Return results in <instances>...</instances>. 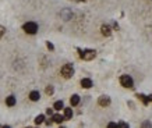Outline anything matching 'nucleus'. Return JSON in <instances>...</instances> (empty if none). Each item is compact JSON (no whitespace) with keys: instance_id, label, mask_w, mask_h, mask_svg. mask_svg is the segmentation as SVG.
Listing matches in <instances>:
<instances>
[{"instance_id":"1","label":"nucleus","mask_w":152,"mask_h":128,"mask_svg":"<svg viewBox=\"0 0 152 128\" xmlns=\"http://www.w3.org/2000/svg\"><path fill=\"white\" fill-rule=\"evenodd\" d=\"M78 50V54H80V57L81 59H84V60H92V59H95V56H96V52L94 50V49H85V50H82V49H77Z\"/></svg>"},{"instance_id":"2","label":"nucleus","mask_w":152,"mask_h":128,"mask_svg":"<svg viewBox=\"0 0 152 128\" xmlns=\"http://www.w3.org/2000/svg\"><path fill=\"white\" fill-rule=\"evenodd\" d=\"M22 29L27 32V33H29V35H35L36 32H38V24L36 22H25L24 25H22Z\"/></svg>"},{"instance_id":"3","label":"nucleus","mask_w":152,"mask_h":128,"mask_svg":"<svg viewBox=\"0 0 152 128\" xmlns=\"http://www.w3.org/2000/svg\"><path fill=\"white\" fill-rule=\"evenodd\" d=\"M74 74V67H73V64H64L63 67H62V75L64 77V78H71Z\"/></svg>"},{"instance_id":"4","label":"nucleus","mask_w":152,"mask_h":128,"mask_svg":"<svg viewBox=\"0 0 152 128\" xmlns=\"http://www.w3.org/2000/svg\"><path fill=\"white\" fill-rule=\"evenodd\" d=\"M120 84L124 86V88H134V81H133V78H131L130 75H121L120 77Z\"/></svg>"},{"instance_id":"5","label":"nucleus","mask_w":152,"mask_h":128,"mask_svg":"<svg viewBox=\"0 0 152 128\" xmlns=\"http://www.w3.org/2000/svg\"><path fill=\"white\" fill-rule=\"evenodd\" d=\"M60 15H62V18H63L64 21H68V20L73 18V11L70 10V9H64V10H62Z\"/></svg>"},{"instance_id":"6","label":"nucleus","mask_w":152,"mask_h":128,"mask_svg":"<svg viewBox=\"0 0 152 128\" xmlns=\"http://www.w3.org/2000/svg\"><path fill=\"white\" fill-rule=\"evenodd\" d=\"M98 103H99V106H102V107H106L110 105V97L109 96H100L98 99Z\"/></svg>"},{"instance_id":"7","label":"nucleus","mask_w":152,"mask_h":128,"mask_svg":"<svg viewBox=\"0 0 152 128\" xmlns=\"http://www.w3.org/2000/svg\"><path fill=\"white\" fill-rule=\"evenodd\" d=\"M100 31H102V35H105V36H110L112 35V28L109 27V25H102L100 27Z\"/></svg>"},{"instance_id":"8","label":"nucleus","mask_w":152,"mask_h":128,"mask_svg":"<svg viewBox=\"0 0 152 128\" xmlns=\"http://www.w3.org/2000/svg\"><path fill=\"white\" fill-rule=\"evenodd\" d=\"M81 86L85 89H89V88H92V81L89 78H84V79H81Z\"/></svg>"},{"instance_id":"9","label":"nucleus","mask_w":152,"mask_h":128,"mask_svg":"<svg viewBox=\"0 0 152 128\" xmlns=\"http://www.w3.org/2000/svg\"><path fill=\"white\" fill-rule=\"evenodd\" d=\"M64 120H66L64 116H62V114H53V116H52V121H53V123H57V124H62Z\"/></svg>"},{"instance_id":"10","label":"nucleus","mask_w":152,"mask_h":128,"mask_svg":"<svg viewBox=\"0 0 152 128\" xmlns=\"http://www.w3.org/2000/svg\"><path fill=\"white\" fill-rule=\"evenodd\" d=\"M29 99H31L32 102H38V100L41 99V93H39L38 91H32V92L29 93Z\"/></svg>"},{"instance_id":"11","label":"nucleus","mask_w":152,"mask_h":128,"mask_svg":"<svg viewBox=\"0 0 152 128\" xmlns=\"http://www.w3.org/2000/svg\"><path fill=\"white\" fill-rule=\"evenodd\" d=\"M6 105H7L9 107H13L14 105H15V97H14L13 95H10L7 99H6Z\"/></svg>"},{"instance_id":"12","label":"nucleus","mask_w":152,"mask_h":128,"mask_svg":"<svg viewBox=\"0 0 152 128\" xmlns=\"http://www.w3.org/2000/svg\"><path fill=\"white\" fill-rule=\"evenodd\" d=\"M70 103H71V106H77V105L80 103V96L73 95L71 96V99H70Z\"/></svg>"},{"instance_id":"13","label":"nucleus","mask_w":152,"mask_h":128,"mask_svg":"<svg viewBox=\"0 0 152 128\" xmlns=\"http://www.w3.org/2000/svg\"><path fill=\"white\" fill-rule=\"evenodd\" d=\"M71 117H73V110H71L70 107H66L64 109V118L70 120Z\"/></svg>"},{"instance_id":"14","label":"nucleus","mask_w":152,"mask_h":128,"mask_svg":"<svg viewBox=\"0 0 152 128\" xmlns=\"http://www.w3.org/2000/svg\"><path fill=\"white\" fill-rule=\"evenodd\" d=\"M137 97L141 100V102L144 103V105H145V106H147V105H148V102H149V100H148V97H147L145 95H142V93H137Z\"/></svg>"},{"instance_id":"15","label":"nucleus","mask_w":152,"mask_h":128,"mask_svg":"<svg viewBox=\"0 0 152 128\" xmlns=\"http://www.w3.org/2000/svg\"><path fill=\"white\" fill-rule=\"evenodd\" d=\"M53 109H54V110H62V109H64V105H63V102H62V100H57V102L54 103Z\"/></svg>"},{"instance_id":"16","label":"nucleus","mask_w":152,"mask_h":128,"mask_svg":"<svg viewBox=\"0 0 152 128\" xmlns=\"http://www.w3.org/2000/svg\"><path fill=\"white\" fill-rule=\"evenodd\" d=\"M44 121H45V116H44V114H39V116H36V118H35V124H38V125H39V124H42Z\"/></svg>"},{"instance_id":"17","label":"nucleus","mask_w":152,"mask_h":128,"mask_svg":"<svg viewBox=\"0 0 152 128\" xmlns=\"http://www.w3.org/2000/svg\"><path fill=\"white\" fill-rule=\"evenodd\" d=\"M141 128H152V124H151V121H144L142 123V125H141Z\"/></svg>"},{"instance_id":"18","label":"nucleus","mask_w":152,"mask_h":128,"mask_svg":"<svg viewBox=\"0 0 152 128\" xmlns=\"http://www.w3.org/2000/svg\"><path fill=\"white\" fill-rule=\"evenodd\" d=\"M53 92H54L53 86H52V85L46 86V93H48V95H53Z\"/></svg>"},{"instance_id":"19","label":"nucleus","mask_w":152,"mask_h":128,"mask_svg":"<svg viewBox=\"0 0 152 128\" xmlns=\"http://www.w3.org/2000/svg\"><path fill=\"white\" fill-rule=\"evenodd\" d=\"M117 128H129V124L127 123H124V121H121L117 124Z\"/></svg>"},{"instance_id":"20","label":"nucleus","mask_w":152,"mask_h":128,"mask_svg":"<svg viewBox=\"0 0 152 128\" xmlns=\"http://www.w3.org/2000/svg\"><path fill=\"white\" fill-rule=\"evenodd\" d=\"M4 33H6V29H4V27H1V25H0V39L3 38V35H4Z\"/></svg>"},{"instance_id":"21","label":"nucleus","mask_w":152,"mask_h":128,"mask_svg":"<svg viewBox=\"0 0 152 128\" xmlns=\"http://www.w3.org/2000/svg\"><path fill=\"white\" fill-rule=\"evenodd\" d=\"M46 46H48V49H49V50H54V46L50 42H46Z\"/></svg>"},{"instance_id":"22","label":"nucleus","mask_w":152,"mask_h":128,"mask_svg":"<svg viewBox=\"0 0 152 128\" xmlns=\"http://www.w3.org/2000/svg\"><path fill=\"white\" fill-rule=\"evenodd\" d=\"M108 128H117V124H116V123H109Z\"/></svg>"},{"instance_id":"23","label":"nucleus","mask_w":152,"mask_h":128,"mask_svg":"<svg viewBox=\"0 0 152 128\" xmlns=\"http://www.w3.org/2000/svg\"><path fill=\"white\" fill-rule=\"evenodd\" d=\"M46 113H48L49 116H53V110H52V109H48V110H46Z\"/></svg>"},{"instance_id":"24","label":"nucleus","mask_w":152,"mask_h":128,"mask_svg":"<svg viewBox=\"0 0 152 128\" xmlns=\"http://www.w3.org/2000/svg\"><path fill=\"white\" fill-rule=\"evenodd\" d=\"M52 124H53L52 120H48V121H46V125H52Z\"/></svg>"},{"instance_id":"25","label":"nucleus","mask_w":152,"mask_h":128,"mask_svg":"<svg viewBox=\"0 0 152 128\" xmlns=\"http://www.w3.org/2000/svg\"><path fill=\"white\" fill-rule=\"evenodd\" d=\"M147 97H148V100H149V102H151V100H152V95H149V96H147Z\"/></svg>"},{"instance_id":"26","label":"nucleus","mask_w":152,"mask_h":128,"mask_svg":"<svg viewBox=\"0 0 152 128\" xmlns=\"http://www.w3.org/2000/svg\"><path fill=\"white\" fill-rule=\"evenodd\" d=\"M1 128H11L10 125H4V127H1Z\"/></svg>"},{"instance_id":"27","label":"nucleus","mask_w":152,"mask_h":128,"mask_svg":"<svg viewBox=\"0 0 152 128\" xmlns=\"http://www.w3.org/2000/svg\"><path fill=\"white\" fill-rule=\"evenodd\" d=\"M60 128H64V127H60Z\"/></svg>"},{"instance_id":"28","label":"nucleus","mask_w":152,"mask_h":128,"mask_svg":"<svg viewBox=\"0 0 152 128\" xmlns=\"http://www.w3.org/2000/svg\"><path fill=\"white\" fill-rule=\"evenodd\" d=\"M27 128H31V127H27Z\"/></svg>"}]
</instances>
